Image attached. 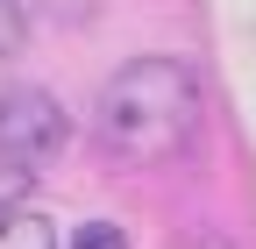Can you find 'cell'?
Returning a JSON list of instances; mask_svg holds the SVG:
<instances>
[{
  "label": "cell",
  "mask_w": 256,
  "mask_h": 249,
  "mask_svg": "<svg viewBox=\"0 0 256 249\" xmlns=\"http://www.w3.org/2000/svg\"><path fill=\"white\" fill-rule=\"evenodd\" d=\"M22 192H28V171H14L8 157H0V206H14Z\"/></svg>",
  "instance_id": "8992f818"
},
{
  "label": "cell",
  "mask_w": 256,
  "mask_h": 249,
  "mask_svg": "<svg viewBox=\"0 0 256 249\" xmlns=\"http://www.w3.org/2000/svg\"><path fill=\"white\" fill-rule=\"evenodd\" d=\"M0 249H57V228H50V214L36 206H0Z\"/></svg>",
  "instance_id": "3957f363"
},
{
  "label": "cell",
  "mask_w": 256,
  "mask_h": 249,
  "mask_svg": "<svg viewBox=\"0 0 256 249\" xmlns=\"http://www.w3.org/2000/svg\"><path fill=\"white\" fill-rule=\"evenodd\" d=\"M200 121H206V92L185 57H128L92 100V142L128 171H150L185 157Z\"/></svg>",
  "instance_id": "6da1fadb"
},
{
  "label": "cell",
  "mask_w": 256,
  "mask_h": 249,
  "mask_svg": "<svg viewBox=\"0 0 256 249\" xmlns=\"http://www.w3.org/2000/svg\"><path fill=\"white\" fill-rule=\"evenodd\" d=\"M72 142V114L57 107V92L43 86H0V157L14 171H50Z\"/></svg>",
  "instance_id": "7a4b0ae2"
},
{
  "label": "cell",
  "mask_w": 256,
  "mask_h": 249,
  "mask_svg": "<svg viewBox=\"0 0 256 249\" xmlns=\"http://www.w3.org/2000/svg\"><path fill=\"white\" fill-rule=\"evenodd\" d=\"M72 249H128V228H121V221H86V228L72 235Z\"/></svg>",
  "instance_id": "277c9868"
},
{
  "label": "cell",
  "mask_w": 256,
  "mask_h": 249,
  "mask_svg": "<svg viewBox=\"0 0 256 249\" xmlns=\"http://www.w3.org/2000/svg\"><path fill=\"white\" fill-rule=\"evenodd\" d=\"M22 43H28V22H22L14 0H0V57H14Z\"/></svg>",
  "instance_id": "5b68a950"
}]
</instances>
